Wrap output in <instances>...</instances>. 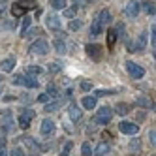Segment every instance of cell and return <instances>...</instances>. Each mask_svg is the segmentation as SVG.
I'll return each mask as SVG.
<instances>
[{
    "instance_id": "6da1fadb",
    "label": "cell",
    "mask_w": 156,
    "mask_h": 156,
    "mask_svg": "<svg viewBox=\"0 0 156 156\" xmlns=\"http://www.w3.org/2000/svg\"><path fill=\"white\" fill-rule=\"evenodd\" d=\"M113 109L111 107H107V105H104V107H100L98 109V113H96V117H94V120L98 122V124H109L111 122V119H113Z\"/></svg>"
},
{
    "instance_id": "7a4b0ae2",
    "label": "cell",
    "mask_w": 156,
    "mask_h": 156,
    "mask_svg": "<svg viewBox=\"0 0 156 156\" xmlns=\"http://www.w3.org/2000/svg\"><path fill=\"white\" fill-rule=\"evenodd\" d=\"M126 70H128V73L133 77V79H141V77L145 75V68H141L139 64L132 62V60H128V62H126Z\"/></svg>"
},
{
    "instance_id": "3957f363",
    "label": "cell",
    "mask_w": 156,
    "mask_h": 156,
    "mask_svg": "<svg viewBox=\"0 0 156 156\" xmlns=\"http://www.w3.org/2000/svg\"><path fill=\"white\" fill-rule=\"evenodd\" d=\"M119 132L120 133H126V136H136L139 132V126L133 124V122H128V120H122L119 124Z\"/></svg>"
},
{
    "instance_id": "277c9868",
    "label": "cell",
    "mask_w": 156,
    "mask_h": 156,
    "mask_svg": "<svg viewBox=\"0 0 156 156\" xmlns=\"http://www.w3.org/2000/svg\"><path fill=\"white\" fill-rule=\"evenodd\" d=\"M34 115H36V113H34V109H25L23 113L19 115V126L23 128V130H27V128L30 126V120L34 119Z\"/></svg>"
},
{
    "instance_id": "5b68a950",
    "label": "cell",
    "mask_w": 156,
    "mask_h": 156,
    "mask_svg": "<svg viewBox=\"0 0 156 156\" xmlns=\"http://www.w3.org/2000/svg\"><path fill=\"white\" fill-rule=\"evenodd\" d=\"M47 51H49V43L45 40H38L30 45V53H34V55H45Z\"/></svg>"
},
{
    "instance_id": "8992f818",
    "label": "cell",
    "mask_w": 156,
    "mask_h": 156,
    "mask_svg": "<svg viewBox=\"0 0 156 156\" xmlns=\"http://www.w3.org/2000/svg\"><path fill=\"white\" fill-rule=\"evenodd\" d=\"M85 51H87V55L90 57L92 60H100L102 58V45H96V43H88V45L85 47Z\"/></svg>"
},
{
    "instance_id": "52a82bcc",
    "label": "cell",
    "mask_w": 156,
    "mask_h": 156,
    "mask_svg": "<svg viewBox=\"0 0 156 156\" xmlns=\"http://www.w3.org/2000/svg\"><path fill=\"white\" fill-rule=\"evenodd\" d=\"M124 13L128 17H137V13H139V2L137 0H130L128 6L124 8Z\"/></svg>"
},
{
    "instance_id": "ba28073f",
    "label": "cell",
    "mask_w": 156,
    "mask_h": 156,
    "mask_svg": "<svg viewBox=\"0 0 156 156\" xmlns=\"http://www.w3.org/2000/svg\"><path fill=\"white\" fill-rule=\"evenodd\" d=\"M45 23H47V27L51 30H58L60 28V19H58V15H55V13H47Z\"/></svg>"
},
{
    "instance_id": "9c48e42d",
    "label": "cell",
    "mask_w": 156,
    "mask_h": 156,
    "mask_svg": "<svg viewBox=\"0 0 156 156\" xmlns=\"http://www.w3.org/2000/svg\"><path fill=\"white\" fill-rule=\"evenodd\" d=\"M41 133H43V136H51V133L55 132V122L51 120V119H45V120H43L41 122Z\"/></svg>"
},
{
    "instance_id": "30bf717a",
    "label": "cell",
    "mask_w": 156,
    "mask_h": 156,
    "mask_svg": "<svg viewBox=\"0 0 156 156\" xmlns=\"http://www.w3.org/2000/svg\"><path fill=\"white\" fill-rule=\"evenodd\" d=\"M136 104H137L139 107H145V109H154V102H152L151 98H145V96L136 98Z\"/></svg>"
},
{
    "instance_id": "8fae6325",
    "label": "cell",
    "mask_w": 156,
    "mask_h": 156,
    "mask_svg": "<svg viewBox=\"0 0 156 156\" xmlns=\"http://www.w3.org/2000/svg\"><path fill=\"white\" fill-rule=\"evenodd\" d=\"M96 21L100 23V27L104 28V27H105L107 23H111V13L107 12V9H102V12H100V15H98V19H96Z\"/></svg>"
},
{
    "instance_id": "7c38bea8",
    "label": "cell",
    "mask_w": 156,
    "mask_h": 156,
    "mask_svg": "<svg viewBox=\"0 0 156 156\" xmlns=\"http://www.w3.org/2000/svg\"><path fill=\"white\" fill-rule=\"evenodd\" d=\"M68 113H70V119H72V120H75V122L79 120V119H81V115H83V113H81V109L77 107L75 104H70V107H68Z\"/></svg>"
},
{
    "instance_id": "4fadbf2b",
    "label": "cell",
    "mask_w": 156,
    "mask_h": 156,
    "mask_svg": "<svg viewBox=\"0 0 156 156\" xmlns=\"http://www.w3.org/2000/svg\"><path fill=\"white\" fill-rule=\"evenodd\" d=\"M0 68H2V72H12L15 68V60L13 58H4L0 62Z\"/></svg>"
},
{
    "instance_id": "5bb4252c",
    "label": "cell",
    "mask_w": 156,
    "mask_h": 156,
    "mask_svg": "<svg viewBox=\"0 0 156 156\" xmlns=\"http://www.w3.org/2000/svg\"><path fill=\"white\" fill-rule=\"evenodd\" d=\"M83 107L88 109V111H92V109L96 107V98H94V96H85V98H83Z\"/></svg>"
},
{
    "instance_id": "9a60e30c",
    "label": "cell",
    "mask_w": 156,
    "mask_h": 156,
    "mask_svg": "<svg viewBox=\"0 0 156 156\" xmlns=\"http://www.w3.org/2000/svg\"><path fill=\"white\" fill-rule=\"evenodd\" d=\"M115 43H117V30H107V47L109 49H113L115 47Z\"/></svg>"
},
{
    "instance_id": "2e32d148",
    "label": "cell",
    "mask_w": 156,
    "mask_h": 156,
    "mask_svg": "<svg viewBox=\"0 0 156 156\" xmlns=\"http://www.w3.org/2000/svg\"><path fill=\"white\" fill-rule=\"evenodd\" d=\"M109 152V145L107 143H98V147L94 151V156H105Z\"/></svg>"
},
{
    "instance_id": "e0dca14e",
    "label": "cell",
    "mask_w": 156,
    "mask_h": 156,
    "mask_svg": "<svg viewBox=\"0 0 156 156\" xmlns=\"http://www.w3.org/2000/svg\"><path fill=\"white\" fill-rule=\"evenodd\" d=\"M115 111H117V115H120V117L122 115H128L130 113V105L128 104H117L115 105Z\"/></svg>"
},
{
    "instance_id": "ac0fdd59",
    "label": "cell",
    "mask_w": 156,
    "mask_h": 156,
    "mask_svg": "<svg viewBox=\"0 0 156 156\" xmlns=\"http://www.w3.org/2000/svg\"><path fill=\"white\" fill-rule=\"evenodd\" d=\"M21 8L25 9V12H28V9H32V8H36L38 4H36V0H21V2H17Z\"/></svg>"
},
{
    "instance_id": "d6986e66",
    "label": "cell",
    "mask_w": 156,
    "mask_h": 156,
    "mask_svg": "<svg viewBox=\"0 0 156 156\" xmlns=\"http://www.w3.org/2000/svg\"><path fill=\"white\" fill-rule=\"evenodd\" d=\"M147 38H149L147 32H143V34L139 36V40H137V43H136V49H137V51H143V49H145V45H147Z\"/></svg>"
},
{
    "instance_id": "ffe728a7",
    "label": "cell",
    "mask_w": 156,
    "mask_h": 156,
    "mask_svg": "<svg viewBox=\"0 0 156 156\" xmlns=\"http://www.w3.org/2000/svg\"><path fill=\"white\" fill-rule=\"evenodd\" d=\"M55 49H57V53L64 55L66 53V43H64V40H60V38L55 40Z\"/></svg>"
},
{
    "instance_id": "44dd1931",
    "label": "cell",
    "mask_w": 156,
    "mask_h": 156,
    "mask_svg": "<svg viewBox=\"0 0 156 156\" xmlns=\"http://www.w3.org/2000/svg\"><path fill=\"white\" fill-rule=\"evenodd\" d=\"M25 85L28 87V88H38L40 87V83H38V79H36V77H25Z\"/></svg>"
},
{
    "instance_id": "7402d4cb",
    "label": "cell",
    "mask_w": 156,
    "mask_h": 156,
    "mask_svg": "<svg viewBox=\"0 0 156 156\" xmlns=\"http://www.w3.org/2000/svg\"><path fill=\"white\" fill-rule=\"evenodd\" d=\"M51 8L64 9V8H68V2H66V0H51Z\"/></svg>"
},
{
    "instance_id": "603a6c76",
    "label": "cell",
    "mask_w": 156,
    "mask_h": 156,
    "mask_svg": "<svg viewBox=\"0 0 156 156\" xmlns=\"http://www.w3.org/2000/svg\"><path fill=\"white\" fill-rule=\"evenodd\" d=\"M12 13H13L15 17H23V15H25L27 12H25V9H23V8H21V6H19L17 2H15V4L12 6Z\"/></svg>"
},
{
    "instance_id": "cb8c5ba5",
    "label": "cell",
    "mask_w": 156,
    "mask_h": 156,
    "mask_svg": "<svg viewBox=\"0 0 156 156\" xmlns=\"http://www.w3.org/2000/svg\"><path fill=\"white\" fill-rule=\"evenodd\" d=\"M90 34H92V36H100V34H102V27H100V23H98V21H92Z\"/></svg>"
},
{
    "instance_id": "d4e9b609",
    "label": "cell",
    "mask_w": 156,
    "mask_h": 156,
    "mask_svg": "<svg viewBox=\"0 0 156 156\" xmlns=\"http://www.w3.org/2000/svg\"><path fill=\"white\" fill-rule=\"evenodd\" d=\"M130 151H132V152H139V151H141L139 139H132V141H130Z\"/></svg>"
},
{
    "instance_id": "484cf974",
    "label": "cell",
    "mask_w": 156,
    "mask_h": 156,
    "mask_svg": "<svg viewBox=\"0 0 156 156\" xmlns=\"http://www.w3.org/2000/svg\"><path fill=\"white\" fill-rule=\"evenodd\" d=\"M60 107V102H53V104H45V113H53Z\"/></svg>"
},
{
    "instance_id": "4316f807",
    "label": "cell",
    "mask_w": 156,
    "mask_h": 156,
    "mask_svg": "<svg viewBox=\"0 0 156 156\" xmlns=\"http://www.w3.org/2000/svg\"><path fill=\"white\" fill-rule=\"evenodd\" d=\"M72 149H73V143L72 141H68L64 145V149H62V152H60V156H70V152H72Z\"/></svg>"
},
{
    "instance_id": "83f0119b",
    "label": "cell",
    "mask_w": 156,
    "mask_h": 156,
    "mask_svg": "<svg viewBox=\"0 0 156 156\" xmlns=\"http://www.w3.org/2000/svg\"><path fill=\"white\" fill-rule=\"evenodd\" d=\"M81 154H83V156H92L90 143H83V147H81Z\"/></svg>"
},
{
    "instance_id": "f1b7e54d",
    "label": "cell",
    "mask_w": 156,
    "mask_h": 156,
    "mask_svg": "<svg viewBox=\"0 0 156 156\" xmlns=\"http://www.w3.org/2000/svg\"><path fill=\"white\" fill-rule=\"evenodd\" d=\"M81 27H83V23H81L79 19H72L70 21V30H79Z\"/></svg>"
},
{
    "instance_id": "f546056e",
    "label": "cell",
    "mask_w": 156,
    "mask_h": 156,
    "mask_svg": "<svg viewBox=\"0 0 156 156\" xmlns=\"http://www.w3.org/2000/svg\"><path fill=\"white\" fill-rule=\"evenodd\" d=\"M47 94H49V98H57L58 96V88L55 87V85H49L47 87Z\"/></svg>"
},
{
    "instance_id": "4dcf8cb0",
    "label": "cell",
    "mask_w": 156,
    "mask_h": 156,
    "mask_svg": "<svg viewBox=\"0 0 156 156\" xmlns=\"http://www.w3.org/2000/svg\"><path fill=\"white\" fill-rule=\"evenodd\" d=\"M23 141L28 145L30 149H38V141H36V139H32V137H23Z\"/></svg>"
},
{
    "instance_id": "1f68e13d",
    "label": "cell",
    "mask_w": 156,
    "mask_h": 156,
    "mask_svg": "<svg viewBox=\"0 0 156 156\" xmlns=\"http://www.w3.org/2000/svg\"><path fill=\"white\" fill-rule=\"evenodd\" d=\"M30 23H32V21H30V19H28V17H27V19H25V21H23V30H21V36H23V38H25V36H27V28H28V27H30Z\"/></svg>"
},
{
    "instance_id": "d6a6232c",
    "label": "cell",
    "mask_w": 156,
    "mask_h": 156,
    "mask_svg": "<svg viewBox=\"0 0 156 156\" xmlns=\"http://www.w3.org/2000/svg\"><path fill=\"white\" fill-rule=\"evenodd\" d=\"M36 100H38V102H41V104H49V100H51V98H49V94H47V92H43V94H40Z\"/></svg>"
},
{
    "instance_id": "836d02e7",
    "label": "cell",
    "mask_w": 156,
    "mask_h": 156,
    "mask_svg": "<svg viewBox=\"0 0 156 156\" xmlns=\"http://www.w3.org/2000/svg\"><path fill=\"white\" fill-rule=\"evenodd\" d=\"M9 156H25V151L21 149V147H15L12 152H9Z\"/></svg>"
},
{
    "instance_id": "e575fe53",
    "label": "cell",
    "mask_w": 156,
    "mask_h": 156,
    "mask_svg": "<svg viewBox=\"0 0 156 156\" xmlns=\"http://www.w3.org/2000/svg\"><path fill=\"white\" fill-rule=\"evenodd\" d=\"M107 94H115V90H96V92H94V98H100V96H107Z\"/></svg>"
},
{
    "instance_id": "d590c367",
    "label": "cell",
    "mask_w": 156,
    "mask_h": 156,
    "mask_svg": "<svg viewBox=\"0 0 156 156\" xmlns=\"http://www.w3.org/2000/svg\"><path fill=\"white\" fill-rule=\"evenodd\" d=\"M28 73H30V75H32V73L38 75V73H41V68H40V66H28Z\"/></svg>"
},
{
    "instance_id": "8d00e7d4",
    "label": "cell",
    "mask_w": 156,
    "mask_h": 156,
    "mask_svg": "<svg viewBox=\"0 0 156 156\" xmlns=\"http://www.w3.org/2000/svg\"><path fill=\"white\" fill-rule=\"evenodd\" d=\"M13 85H25V75H15L13 77Z\"/></svg>"
},
{
    "instance_id": "74e56055",
    "label": "cell",
    "mask_w": 156,
    "mask_h": 156,
    "mask_svg": "<svg viewBox=\"0 0 156 156\" xmlns=\"http://www.w3.org/2000/svg\"><path fill=\"white\" fill-rule=\"evenodd\" d=\"M0 156H8V151H6V141L2 137V141H0Z\"/></svg>"
},
{
    "instance_id": "f35d334b",
    "label": "cell",
    "mask_w": 156,
    "mask_h": 156,
    "mask_svg": "<svg viewBox=\"0 0 156 156\" xmlns=\"http://www.w3.org/2000/svg\"><path fill=\"white\" fill-rule=\"evenodd\" d=\"M90 88H92V83H90V81H83V83H81V90L87 92V90H90Z\"/></svg>"
},
{
    "instance_id": "ab89813d",
    "label": "cell",
    "mask_w": 156,
    "mask_h": 156,
    "mask_svg": "<svg viewBox=\"0 0 156 156\" xmlns=\"http://www.w3.org/2000/svg\"><path fill=\"white\" fill-rule=\"evenodd\" d=\"M145 8H147V13L149 15H154V6L151 2H145Z\"/></svg>"
},
{
    "instance_id": "60d3db41",
    "label": "cell",
    "mask_w": 156,
    "mask_h": 156,
    "mask_svg": "<svg viewBox=\"0 0 156 156\" xmlns=\"http://www.w3.org/2000/svg\"><path fill=\"white\" fill-rule=\"evenodd\" d=\"M58 70H60V66H58V64H51V66H49V72H51V73H57Z\"/></svg>"
},
{
    "instance_id": "b9f144b4",
    "label": "cell",
    "mask_w": 156,
    "mask_h": 156,
    "mask_svg": "<svg viewBox=\"0 0 156 156\" xmlns=\"http://www.w3.org/2000/svg\"><path fill=\"white\" fill-rule=\"evenodd\" d=\"M149 137H151V141H152V145H154V141H156V133H154V130L149 132Z\"/></svg>"
},
{
    "instance_id": "7bdbcfd3",
    "label": "cell",
    "mask_w": 156,
    "mask_h": 156,
    "mask_svg": "<svg viewBox=\"0 0 156 156\" xmlns=\"http://www.w3.org/2000/svg\"><path fill=\"white\" fill-rule=\"evenodd\" d=\"M32 156H36V154H32Z\"/></svg>"
}]
</instances>
